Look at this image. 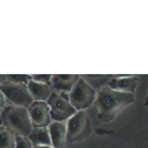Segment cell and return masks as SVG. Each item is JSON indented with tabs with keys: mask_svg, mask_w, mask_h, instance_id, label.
I'll return each instance as SVG.
<instances>
[{
	"mask_svg": "<svg viewBox=\"0 0 148 148\" xmlns=\"http://www.w3.org/2000/svg\"><path fill=\"white\" fill-rule=\"evenodd\" d=\"M7 104L27 108L34 101L27 84L6 80L0 86Z\"/></svg>",
	"mask_w": 148,
	"mask_h": 148,
	"instance_id": "cell-6",
	"label": "cell"
},
{
	"mask_svg": "<svg viewBox=\"0 0 148 148\" xmlns=\"http://www.w3.org/2000/svg\"><path fill=\"white\" fill-rule=\"evenodd\" d=\"M33 148H53L51 146H34Z\"/></svg>",
	"mask_w": 148,
	"mask_h": 148,
	"instance_id": "cell-20",
	"label": "cell"
},
{
	"mask_svg": "<svg viewBox=\"0 0 148 148\" xmlns=\"http://www.w3.org/2000/svg\"><path fill=\"white\" fill-rule=\"evenodd\" d=\"M51 146L53 148H64L66 141V121H52L47 127Z\"/></svg>",
	"mask_w": 148,
	"mask_h": 148,
	"instance_id": "cell-10",
	"label": "cell"
},
{
	"mask_svg": "<svg viewBox=\"0 0 148 148\" xmlns=\"http://www.w3.org/2000/svg\"><path fill=\"white\" fill-rule=\"evenodd\" d=\"M114 75H82L80 76L84 79L90 85L97 91L102 87L107 85L108 83Z\"/></svg>",
	"mask_w": 148,
	"mask_h": 148,
	"instance_id": "cell-13",
	"label": "cell"
},
{
	"mask_svg": "<svg viewBox=\"0 0 148 148\" xmlns=\"http://www.w3.org/2000/svg\"><path fill=\"white\" fill-rule=\"evenodd\" d=\"M27 137L33 146H51V140L47 127H33Z\"/></svg>",
	"mask_w": 148,
	"mask_h": 148,
	"instance_id": "cell-12",
	"label": "cell"
},
{
	"mask_svg": "<svg viewBox=\"0 0 148 148\" xmlns=\"http://www.w3.org/2000/svg\"><path fill=\"white\" fill-rule=\"evenodd\" d=\"M49 107L51 120L65 122L77 111L71 105L68 94L51 92L46 101Z\"/></svg>",
	"mask_w": 148,
	"mask_h": 148,
	"instance_id": "cell-4",
	"label": "cell"
},
{
	"mask_svg": "<svg viewBox=\"0 0 148 148\" xmlns=\"http://www.w3.org/2000/svg\"><path fill=\"white\" fill-rule=\"evenodd\" d=\"M134 99V94L121 92L106 85L97 91L94 103L99 117L103 120H110L133 103Z\"/></svg>",
	"mask_w": 148,
	"mask_h": 148,
	"instance_id": "cell-1",
	"label": "cell"
},
{
	"mask_svg": "<svg viewBox=\"0 0 148 148\" xmlns=\"http://www.w3.org/2000/svg\"><path fill=\"white\" fill-rule=\"evenodd\" d=\"M7 105L6 101L3 94L0 91V110H1Z\"/></svg>",
	"mask_w": 148,
	"mask_h": 148,
	"instance_id": "cell-18",
	"label": "cell"
},
{
	"mask_svg": "<svg viewBox=\"0 0 148 148\" xmlns=\"http://www.w3.org/2000/svg\"><path fill=\"white\" fill-rule=\"evenodd\" d=\"M7 80L16 83L27 84L32 79L29 75H6Z\"/></svg>",
	"mask_w": 148,
	"mask_h": 148,
	"instance_id": "cell-15",
	"label": "cell"
},
{
	"mask_svg": "<svg viewBox=\"0 0 148 148\" xmlns=\"http://www.w3.org/2000/svg\"><path fill=\"white\" fill-rule=\"evenodd\" d=\"M68 96L71 105L76 111L86 110L94 103L97 90L80 75Z\"/></svg>",
	"mask_w": 148,
	"mask_h": 148,
	"instance_id": "cell-3",
	"label": "cell"
},
{
	"mask_svg": "<svg viewBox=\"0 0 148 148\" xmlns=\"http://www.w3.org/2000/svg\"><path fill=\"white\" fill-rule=\"evenodd\" d=\"M14 148H33L32 144L27 136L14 135Z\"/></svg>",
	"mask_w": 148,
	"mask_h": 148,
	"instance_id": "cell-16",
	"label": "cell"
},
{
	"mask_svg": "<svg viewBox=\"0 0 148 148\" xmlns=\"http://www.w3.org/2000/svg\"><path fill=\"white\" fill-rule=\"evenodd\" d=\"M66 127L69 142H79L87 137L91 131V123L86 110L77 111L66 121Z\"/></svg>",
	"mask_w": 148,
	"mask_h": 148,
	"instance_id": "cell-5",
	"label": "cell"
},
{
	"mask_svg": "<svg viewBox=\"0 0 148 148\" xmlns=\"http://www.w3.org/2000/svg\"><path fill=\"white\" fill-rule=\"evenodd\" d=\"M79 77V75H52L50 86L53 91L69 94Z\"/></svg>",
	"mask_w": 148,
	"mask_h": 148,
	"instance_id": "cell-9",
	"label": "cell"
},
{
	"mask_svg": "<svg viewBox=\"0 0 148 148\" xmlns=\"http://www.w3.org/2000/svg\"><path fill=\"white\" fill-rule=\"evenodd\" d=\"M14 134L3 124L0 126V148H14Z\"/></svg>",
	"mask_w": 148,
	"mask_h": 148,
	"instance_id": "cell-14",
	"label": "cell"
},
{
	"mask_svg": "<svg viewBox=\"0 0 148 148\" xmlns=\"http://www.w3.org/2000/svg\"><path fill=\"white\" fill-rule=\"evenodd\" d=\"M33 127H45L52 121L46 102L34 101L27 108Z\"/></svg>",
	"mask_w": 148,
	"mask_h": 148,
	"instance_id": "cell-7",
	"label": "cell"
},
{
	"mask_svg": "<svg viewBox=\"0 0 148 148\" xmlns=\"http://www.w3.org/2000/svg\"><path fill=\"white\" fill-rule=\"evenodd\" d=\"M27 87L32 99L35 101L46 102L52 92L50 85L34 81L32 79L27 84Z\"/></svg>",
	"mask_w": 148,
	"mask_h": 148,
	"instance_id": "cell-11",
	"label": "cell"
},
{
	"mask_svg": "<svg viewBox=\"0 0 148 148\" xmlns=\"http://www.w3.org/2000/svg\"><path fill=\"white\" fill-rule=\"evenodd\" d=\"M2 124L14 135L28 136L33 127L27 108L7 104L1 110Z\"/></svg>",
	"mask_w": 148,
	"mask_h": 148,
	"instance_id": "cell-2",
	"label": "cell"
},
{
	"mask_svg": "<svg viewBox=\"0 0 148 148\" xmlns=\"http://www.w3.org/2000/svg\"><path fill=\"white\" fill-rule=\"evenodd\" d=\"M138 83V77L134 75H114L107 86L121 92L134 94Z\"/></svg>",
	"mask_w": 148,
	"mask_h": 148,
	"instance_id": "cell-8",
	"label": "cell"
},
{
	"mask_svg": "<svg viewBox=\"0 0 148 148\" xmlns=\"http://www.w3.org/2000/svg\"><path fill=\"white\" fill-rule=\"evenodd\" d=\"M31 77L34 81L50 85L52 75H32Z\"/></svg>",
	"mask_w": 148,
	"mask_h": 148,
	"instance_id": "cell-17",
	"label": "cell"
},
{
	"mask_svg": "<svg viewBox=\"0 0 148 148\" xmlns=\"http://www.w3.org/2000/svg\"><path fill=\"white\" fill-rule=\"evenodd\" d=\"M2 125V119H1V110H0V126Z\"/></svg>",
	"mask_w": 148,
	"mask_h": 148,
	"instance_id": "cell-21",
	"label": "cell"
},
{
	"mask_svg": "<svg viewBox=\"0 0 148 148\" xmlns=\"http://www.w3.org/2000/svg\"><path fill=\"white\" fill-rule=\"evenodd\" d=\"M7 80L6 75H0V86Z\"/></svg>",
	"mask_w": 148,
	"mask_h": 148,
	"instance_id": "cell-19",
	"label": "cell"
}]
</instances>
